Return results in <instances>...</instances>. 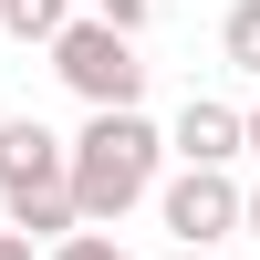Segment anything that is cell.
<instances>
[{"mask_svg":"<svg viewBox=\"0 0 260 260\" xmlns=\"http://www.w3.org/2000/svg\"><path fill=\"white\" fill-rule=\"evenodd\" d=\"M240 156H260V104H240Z\"/></svg>","mask_w":260,"mask_h":260,"instance_id":"10","label":"cell"},{"mask_svg":"<svg viewBox=\"0 0 260 260\" xmlns=\"http://www.w3.org/2000/svg\"><path fill=\"white\" fill-rule=\"evenodd\" d=\"M156 167H167V136L136 115H83V136H62V198H73L83 229H115L136 198H156Z\"/></svg>","mask_w":260,"mask_h":260,"instance_id":"1","label":"cell"},{"mask_svg":"<svg viewBox=\"0 0 260 260\" xmlns=\"http://www.w3.org/2000/svg\"><path fill=\"white\" fill-rule=\"evenodd\" d=\"M52 260H136V250H125V240H115V229H73V240H62Z\"/></svg>","mask_w":260,"mask_h":260,"instance_id":"9","label":"cell"},{"mask_svg":"<svg viewBox=\"0 0 260 260\" xmlns=\"http://www.w3.org/2000/svg\"><path fill=\"white\" fill-rule=\"evenodd\" d=\"M156 219L177 250H208L219 260V240L240 229V177H208V167H177V177H156Z\"/></svg>","mask_w":260,"mask_h":260,"instance_id":"4","label":"cell"},{"mask_svg":"<svg viewBox=\"0 0 260 260\" xmlns=\"http://www.w3.org/2000/svg\"><path fill=\"white\" fill-rule=\"evenodd\" d=\"M219 52L240 62V73H260V0H229V21H219Z\"/></svg>","mask_w":260,"mask_h":260,"instance_id":"7","label":"cell"},{"mask_svg":"<svg viewBox=\"0 0 260 260\" xmlns=\"http://www.w3.org/2000/svg\"><path fill=\"white\" fill-rule=\"evenodd\" d=\"M156 136H167V156H177V167H208V177H229V167H240V104L187 94V104H177V125H156Z\"/></svg>","mask_w":260,"mask_h":260,"instance_id":"5","label":"cell"},{"mask_svg":"<svg viewBox=\"0 0 260 260\" xmlns=\"http://www.w3.org/2000/svg\"><path fill=\"white\" fill-rule=\"evenodd\" d=\"M0 260H42V250H31V240H11V229H0Z\"/></svg>","mask_w":260,"mask_h":260,"instance_id":"12","label":"cell"},{"mask_svg":"<svg viewBox=\"0 0 260 260\" xmlns=\"http://www.w3.org/2000/svg\"><path fill=\"white\" fill-rule=\"evenodd\" d=\"M0 219H11V240H31V250H62L83 229L73 198H62V136L42 115L0 125Z\"/></svg>","mask_w":260,"mask_h":260,"instance_id":"2","label":"cell"},{"mask_svg":"<svg viewBox=\"0 0 260 260\" xmlns=\"http://www.w3.org/2000/svg\"><path fill=\"white\" fill-rule=\"evenodd\" d=\"M62 21H73V0H0V31H11V42H42V52H52Z\"/></svg>","mask_w":260,"mask_h":260,"instance_id":"6","label":"cell"},{"mask_svg":"<svg viewBox=\"0 0 260 260\" xmlns=\"http://www.w3.org/2000/svg\"><path fill=\"white\" fill-rule=\"evenodd\" d=\"M167 260H208V250H167Z\"/></svg>","mask_w":260,"mask_h":260,"instance_id":"13","label":"cell"},{"mask_svg":"<svg viewBox=\"0 0 260 260\" xmlns=\"http://www.w3.org/2000/svg\"><path fill=\"white\" fill-rule=\"evenodd\" d=\"M83 21H104V31H125V42H136L146 21H156V0H94V11H83Z\"/></svg>","mask_w":260,"mask_h":260,"instance_id":"8","label":"cell"},{"mask_svg":"<svg viewBox=\"0 0 260 260\" xmlns=\"http://www.w3.org/2000/svg\"><path fill=\"white\" fill-rule=\"evenodd\" d=\"M240 229H250V240H260V187H240Z\"/></svg>","mask_w":260,"mask_h":260,"instance_id":"11","label":"cell"},{"mask_svg":"<svg viewBox=\"0 0 260 260\" xmlns=\"http://www.w3.org/2000/svg\"><path fill=\"white\" fill-rule=\"evenodd\" d=\"M52 73H62V94L83 115H136L146 104V52L125 31H104V21H83V11L52 31Z\"/></svg>","mask_w":260,"mask_h":260,"instance_id":"3","label":"cell"}]
</instances>
